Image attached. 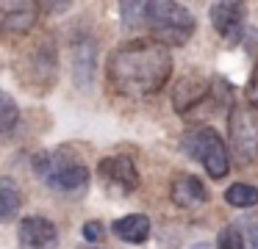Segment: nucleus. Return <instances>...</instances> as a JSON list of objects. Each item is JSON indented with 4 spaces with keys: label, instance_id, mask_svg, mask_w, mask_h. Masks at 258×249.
Wrapping results in <instances>:
<instances>
[{
    "label": "nucleus",
    "instance_id": "obj_1",
    "mask_svg": "<svg viewBox=\"0 0 258 249\" xmlns=\"http://www.w3.org/2000/svg\"><path fill=\"white\" fill-rule=\"evenodd\" d=\"M172 53L156 39H131L108 53L106 80L122 97H150L172 77Z\"/></svg>",
    "mask_w": 258,
    "mask_h": 249
},
{
    "label": "nucleus",
    "instance_id": "obj_2",
    "mask_svg": "<svg viewBox=\"0 0 258 249\" xmlns=\"http://www.w3.org/2000/svg\"><path fill=\"white\" fill-rule=\"evenodd\" d=\"M14 75L25 92L47 94L58 80V50L50 33L34 36L14 61Z\"/></svg>",
    "mask_w": 258,
    "mask_h": 249
},
{
    "label": "nucleus",
    "instance_id": "obj_3",
    "mask_svg": "<svg viewBox=\"0 0 258 249\" xmlns=\"http://www.w3.org/2000/svg\"><path fill=\"white\" fill-rule=\"evenodd\" d=\"M34 169L47 188L61 194H84L89 188V169L64 149H45L34 158Z\"/></svg>",
    "mask_w": 258,
    "mask_h": 249
},
{
    "label": "nucleus",
    "instance_id": "obj_4",
    "mask_svg": "<svg viewBox=\"0 0 258 249\" xmlns=\"http://www.w3.org/2000/svg\"><path fill=\"white\" fill-rule=\"evenodd\" d=\"M147 31L150 39L158 44H186L197 31V20L186 6L172 3V0H153L147 3Z\"/></svg>",
    "mask_w": 258,
    "mask_h": 249
},
{
    "label": "nucleus",
    "instance_id": "obj_5",
    "mask_svg": "<svg viewBox=\"0 0 258 249\" xmlns=\"http://www.w3.org/2000/svg\"><path fill=\"white\" fill-rule=\"evenodd\" d=\"M180 149L189 155L191 160L203 166L208 172L211 180H225V175L230 172V152L225 138L219 136V130H214L211 125L191 127L180 136Z\"/></svg>",
    "mask_w": 258,
    "mask_h": 249
},
{
    "label": "nucleus",
    "instance_id": "obj_6",
    "mask_svg": "<svg viewBox=\"0 0 258 249\" xmlns=\"http://www.w3.org/2000/svg\"><path fill=\"white\" fill-rule=\"evenodd\" d=\"M228 136L236 160L250 163L258 158V114L250 105H233L228 114Z\"/></svg>",
    "mask_w": 258,
    "mask_h": 249
},
{
    "label": "nucleus",
    "instance_id": "obj_7",
    "mask_svg": "<svg viewBox=\"0 0 258 249\" xmlns=\"http://www.w3.org/2000/svg\"><path fill=\"white\" fill-rule=\"evenodd\" d=\"M211 89L214 80L197 75V72L178 77V83L172 86V108L180 116H189L195 108H203L206 103H211Z\"/></svg>",
    "mask_w": 258,
    "mask_h": 249
},
{
    "label": "nucleus",
    "instance_id": "obj_8",
    "mask_svg": "<svg viewBox=\"0 0 258 249\" xmlns=\"http://www.w3.org/2000/svg\"><path fill=\"white\" fill-rule=\"evenodd\" d=\"M39 20V3L0 0V36H25Z\"/></svg>",
    "mask_w": 258,
    "mask_h": 249
},
{
    "label": "nucleus",
    "instance_id": "obj_9",
    "mask_svg": "<svg viewBox=\"0 0 258 249\" xmlns=\"http://www.w3.org/2000/svg\"><path fill=\"white\" fill-rule=\"evenodd\" d=\"M20 249H58V227L47 216H25L17 224Z\"/></svg>",
    "mask_w": 258,
    "mask_h": 249
},
{
    "label": "nucleus",
    "instance_id": "obj_10",
    "mask_svg": "<svg viewBox=\"0 0 258 249\" xmlns=\"http://www.w3.org/2000/svg\"><path fill=\"white\" fill-rule=\"evenodd\" d=\"M97 175L119 191H136L142 183V175L131 155H106L97 163Z\"/></svg>",
    "mask_w": 258,
    "mask_h": 249
},
{
    "label": "nucleus",
    "instance_id": "obj_11",
    "mask_svg": "<svg viewBox=\"0 0 258 249\" xmlns=\"http://www.w3.org/2000/svg\"><path fill=\"white\" fill-rule=\"evenodd\" d=\"M211 25L222 39H228L230 44H236L241 39V28L247 20V6L239 0H225V3H214L211 6Z\"/></svg>",
    "mask_w": 258,
    "mask_h": 249
},
{
    "label": "nucleus",
    "instance_id": "obj_12",
    "mask_svg": "<svg viewBox=\"0 0 258 249\" xmlns=\"http://www.w3.org/2000/svg\"><path fill=\"white\" fill-rule=\"evenodd\" d=\"M97 75V42L92 36H78L73 44V80L78 89H92Z\"/></svg>",
    "mask_w": 258,
    "mask_h": 249
},
{
    "label": "nucleus",
    "instance_id": "obj_13",
    "mask_svg": "<svg viewBox=\"0 0 258 249\" xmlns=\"http://www.w3.org/2000/svg\"><path fill=\"white\" fill-rule=\"evenodd\" d=\"M169 199H172L178 208H200L208 202V188L200 177L189 175V172H178V175L169 180Z\"/></svg>",
    "mask_w": 258,
    "mask_h": 249
},
{
    "label": "nucleus",
    "instance_id": "obj_14",
    "mask_svg": "<svg viewBox=\"0 0 258 249\" xmlns=\"http://www.w3.org/2000/svg\"><path fill=\"white\" fill-rule=\"evenodd\" d=\"M111 232L125 243H145L153 232V224L145 213H128V216H119L114 219Z\"/></svg>",
    "mask_w": 258,
    "mask_h": 249
},
{
    "label": "nucleus",
    "instance_id": "obj_15",
    "mask_svg": "<svg viewBox=\"0 0 258 249\" xmlns=\"http://www.w3.org/2000/svg\"><path fill=\"white\" fill-rule=\"evenodd\" d=\"M20 208H23V191L17 188L14 180L3 177V180H0V224L17 219Z\"/></svg>",
    "mask_w": 258,
    "mask_h": 249
},
{
    "label": "nucleus",
    "instance_id": "obj_16",
    "mask_svg": "<svg viewBox=\"0 0 258 249\" xmlns=\"http://www.w3.org/2000/svg\"><path fill=\"white\" fill-rule=\"evenodd\" d=\"M225 202L230 208H252V205H258V188L250 183H233L225 188Z\"/></svg>",
    "mask_w": 258,
    "mask_h": 249
},
{
    "label": "nucleus",
    "instance_id": "obj_17",
    "mask_svg": "<svg viewBox=\"0 0 258 249\" xmlns=\"http://www.w3.org/2000/svg\"><path fill=\"white\" fill-rule=\"evenodd\" d=\"M17 122H20L17 100H14L9 92L0 89V136H3V133H12L14 127H17Z\"/></svg>",
    "mask_w": 258,
    "mask_h": 249
},
{
    "label": "nucleus",
    "instance_id": "obj_18",
    "mask_svg": "<svg viewBox=\"0 0 258 249\" xmlns=\"http://www.w3.org/2000/svg\"><path fill=\"white\" fill-rule=\"evenodd\" d=\"M119 14H122V28L134 31V28H147V3H119Z\"/></svg>",
    "mask_w": 258,
    "mask_h": 249
},
{
    "label": "nucleus",
    "instance_id": "obj_19",
    "mask_svg": "<svg viewBox=\"0 0 258 249\" xmlns=\"http://www.w3.org/2000/svg\"><path fill=\"white\" fill-rule=\"evenodd\" d=\"M217 249H247V238L239 224H225L217 235Z\"/></svg>",
    "mask_w": 258,
    "mask_h": 249
},
{
    "label": "nucleus",
    "instance_id": "obj_20",
    "mask_svg": "<svg viewBox=\"0 0 258 249\" xmlns=\"http://www.w3.org/2000/svg\"><path fill=\"white\" fill-rule=\"evenodd\" d=\"M103 238H106V227H103L97 219L86 221V224H84V241H89L92 246H100Z\"/></svg>",
    "mask_w": 258,
    "mask_h": 249
},
{
    "label": "nucleus",
    "instance_id": "obj_21",
    "mask_svg": "<svg viewBox=\"0 0 258 249\" xmlns=\"http://www.w3.org/2000/svg\"><path fill=\"white\" fill-rule=\"evenodd\" d=\"M244 97H247V105L252 111H258V58L252 64V72H250V80H247V89H244Z\"/></svg>",
    "mask_w": 258,
    "mask_h": 249
},
{
    "label": "nucleus",
    "instance_id": "obj_22",
    "mask_svg": "<svg viewBox=\"0 0 258 249\" xmlns=\"http://www.w3.org/2000/svg\"><path fill=\"white\" fill-rule=\"evenodd\" d=\"M244 230H247V246H250V249H258V221H247V227H244Z\"/></svg>",
    "mask_w": 258,
    "mask_h": 249
},
{
    "label": "nucleus",
    "instance_id": "obj_23",
    "mask_svg": "<svg viewBox=\"0 0 258 249\" xmlns=\"http://www.w3.org/2000/svg\"><path fill=\"white\" fill-rule=\"evenodd\" d=\"M39 9L50 11V14H58V11H67L70 3H39Z\"/></svg>",
    "mask_w": 258,
    "mask_h": 249
},
{
    "label": "nucleus",
    "instance_id": "obj_24",
    "mask_svg": "<svg viewBox=\"0 0 258 249\" xmlns=\"http://www.w3.org/2000/svg\"><path fill=\"white\" fill-rule=\"evenodd\" d=\"M78 249H108V246H92V243H84V246H78Z\"/></svg>",
    "mask_w": 258,
    "mask_h": 249
}]
</instances>
